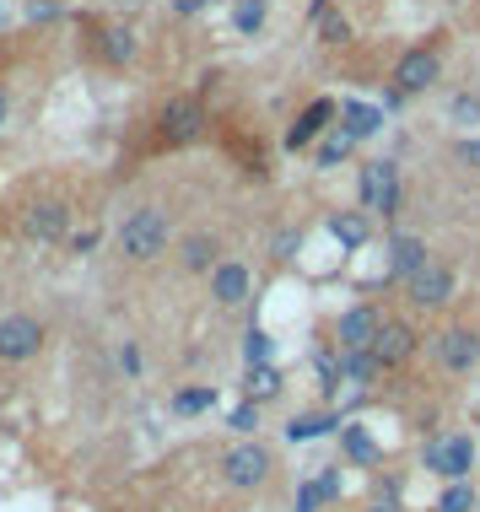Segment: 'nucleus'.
<instances>
[{"label":"nucleus","instance_id":"1","mask_svg":"<svg viewBox=\"0 0 480 512\" xmlns=\"http://www.w3.org/2000/svg\"><path fill=\"white\" fill-rule=\"evenodd\" d=\"M114 243H119V259H125V265H157L173 243V216L162 211V205H141V211H130L119 221Z\"/></svg>","mask_w":480,"mask_h":512},{"label":"nucleus","instance_id":"2","mask_svg":"<svg viewBox=\"0 0 480 512\" xmlns=\"http://www.w3.org/2000/svg\"><path fill=\"white\" fill-rule=\"evenodd\" d=\"M270 475H276V453H270L259 437H243L222 453V480L232 491H265Z\"/></svg>","mask_w":480,"mask_h":512},{"label":"nucleus","instance_id":"3","mask_svg":"<svg viewBox=\"0 0 480 512\" xmlns=\"http://www.w3.org/2000/svg\"><path fill=\"white\" fill-rule=\"evenodd\" d=\"M200 135H205V103L195 92H178V98H168L157 108V146L184 151V146H195Z\"/></svg>","mask_w":480,"mask_h":512},{"label":"nucleus","instance_id":"4","mask_svg":"<svg viewBox=\"0 0 480 512\" xmlns=\"http://www.w3.org/2000/svg\"><path fill=\"white\" fill-rule=\"evenodd\" d=\"M405 297H410V308H416V313H443L448 302L459 297V275H454V265L432 254L427 265H421V270L405 281Z\"/></svg>","mask_w":480,"mask_h":512},{"label":"nucleus","instance_id":"5","mask_svg":"<svg viewBox=\"0 0 480 512\" xmlns=\"http://www.w3.org/2000/svg\"><path fill=\"white\" fill-rule=\"evenodd\" d=\"M44 340H49L44 318H33V313H6V318H0V367L33 362V356L44 351Z\"/></svg>","mask_w":480,"mask_h":512},{"label":"nucleus","instance_id":"6","mask_svg":"<svg viewBox=\"0 0 480 512\" xmlns=\"http://www.w3.org/2000/svg\"><path fill=\"white\" fill-rule=\"evenodd\" d=\"M356 195H362V211H373V216H394V211H400V168H394L389 157L362 162Z\"/></svg>","mask_w":480,"mask_h":512},{"label":"nucleus","instance_id":"7","mask_svg":"<svg viewBox=\"0 0 480 512\" xmlns=\"http://www.w3.org/2000/svg\"><path fill=\"white\" fill-rule=\"evenodd\" d=\"M437 362H443L448 378H470V372L480 367V329L448 324L443 335H437Z\"/></svg>","mask_w":480,"mask_h":512},{"label":"nucleus","instance_id":"8","mask_svg":"<svg viewBox=\"0 0 480 512\" xmlns=\"http://www.w3.org/2000/svg\"><path fill=\"white\" fill-rule=\"evenodd\" d=\"M421 459L437 480H470L475 469V442L470 437H432L427 448H421Z\"/></svg>","mask_w":480,"mask_h":512},{"label":"nucleus","instance_id":"9","mask_svg":"<svg viewBox=\"0 0 480 512\" xmlns=\"http://www.w3.org/2000/svg\"><path fill=\"white\" fill-rule=\"evenodd\" d=\"M416 351H421V329L410 324V318H383V329H378V340H373V356L383 362V372L405 367Z\"/></svg>","mask_w":480,"mask_h":512},{"label":"nucleus","instance_id":"10","mask_svg":"<svg viewBox=\"0 0 480 512\" xmlns=\"http://www.w3.org/2000/svg\"><path fill=\"white\" fill-rule=\"evenodd\" d=\"M378 329H383V313L373 302H356V308L335 318V351H373Z\"/></svg>","mask_w":480,"mask_h":512},{"label":"nucleus","instance_id":"11","mask_svg":"<svg viewBox=\"0 0 480 512\" xmlns=\"http://www.w3.org/2000/svg\"><path fill=\"white\" fill-rule=\"evenodd\" d=\"M65 227H71V205L65 200H33L22 211L27 243H65Z\"/></svg>","mask_w":480,"mask_h":512},{"label":"nucleus","instance_id":"12","mask_svg":"<svg viewBox=\"0 0 480 512\" xmlns=\"http://www.w3.org/2000/svg\"><path fill=\"white\" fill-rule=\"evenodd\" d=\"M205 281H211V302H216V308H243V302L254 297V270L238 265V259H222Z\"/></svg>","mask_w":480,"mask_h":512},{"label":"nucleus","instance_id":"13","mask_svg":"<svg viewBox=\"0 0 480 512\" xmlns=\"http://www.w3.org/2000/svg\"><path fill=\"white\" fill-rule=\"evenodd\" d=\"M432 259V248L416 238V232H394L389 238V270H383V286H405L410 275Z\"/></svg>","mask_w":480,"mask_h":512},{"label":"nucleus","instance_id":"14","mask_svg":"<svg viewBox=\"0 0 480 512\" xmlns=\"http://www.w3.org/2000/svg\"><path fill=\"white\" fill-rule=\"evenodd\" d=\"M437 76H443L437 49H405L400 65H394V87H400V92H427Z\"/></svg>","mask_w":480,"mask_h":512},{"label":"nucleus","instance_id":"15","mask_svg":"<svg viewBox=\"0 0 480 512\" xmlns=\"http://www.w3.org/2000/svg\"><path fill=\"white\" fill-rule=\"evenodd\" d=\"M222 265V238L216 232H184L178 238V270L184 275H211Z\"/></svg>","mask_w":480,"mask_h":512},{"label":"nucleus","instance_id":"16","mask_svg":"<svg viewBox=\"0 0 480 512\" xmlns=\"http://www.w3.org/2000/svg\"><path fill=\"white\" fill-rule=\"evenodd\" d=\"M335 114H340V108L329 103V98H319V103H308L303 114H297V124H292V130H286V146H292V151H303V146H313V141H319V135L329 130V119H335Z\"/></svg>","mask_w":480,"mask_h":512},{"label":"nucleus","instance_id":"17","mask_svg":"<svg viewBox=\"0 0 480 512\" xmlns=\"http://www.w3.org/2000/svg\"><path fill=\"white\" fill-rule=\"evenodd\" d=\"M340 426H346V410H308L286 421V442H319L329 432H340Z\"/></svg>","mask_w":480,"mask_h":512},{"label":"nucleus","instance_id":"18","mask_svg":"<svg viewBox=\"0 0 480 512\" xmlns=\"http://www.w3.org/2000/svg\"><path fill=\"white\" fill-rule=\"evenodd\" d=\"M340 453H346V464H356V469H373L378 459H383V448L373 442V432L367 426H340Z\"/></svg>","mask_w":480,"mask_h":512},{"label":"nucleus","instance_id":"19","mask_svg":"<svg viewBox=\"0 0 480 512\" xmlns=\"http://www.w3.org/2000/svg\"><path fill=\"white\" fill-rule=\"evenodd\" d=\"M340 124H346L351 141H367V135H378V130H383V108L346 98V103H340Z\"/></svg>","mask_w":480,"mask_h":512},{"label":"nucleus","instance_id":"20","mask_svg":"<svg viewBox=\"0 0 480 512\" xmlns=\"http://www.w3.org/2000/svg\"><path fill=\"white\" fill-rule=\"evenodd\" d=\"M383 378V362L373 351H340V383H356V389H373Z\"/></svg>","mask_w":480,"mask_h":512},{"label":"nucleus","instance_id":"21","mask_svg":"<svg viewBox=\"0 0 480 512\" xmlns=\"http://www.w3.org/2000/svg\"><path fill=\"white\" fill-rule=\"evenodd\" d=\"M168 410L173 415H205V410H216V383H189V389H178L168 399Z\"/></svg>","mask_w":480,"mask_h":512},{"label":"nucleus","instance_id":"22","mask_svg":"<svg viewBox=\"0 0 480 512\" xmlns=\"http://www.w3.org/2000/svg\"><path fill=\"white\" fill-rule=\"evenodd\" d=\"M243 394H249L254 405H265V399H276V394H281V367H276V362H265V367H249V372H243Z\"/></svg>","mask_w":480,"mask_h":512},{"label":"nucleus","instance_id":"23","mask_svg":"<svg viewBox=\"0 0 480 512\" xmlns=\"http://www.w3.org/2000/svg\"><path fill=\"white\" fill-rule=\"evenodd\" d=\"M329 232H335V243L340 248H362L373 232H367V216H356V211H340V216H329Z\"/></svg>","mask_w":480,"mask_h":512},{"label":"nucleus","instance_id":"24","mask_svg":"<svg viewBox=\"0 0 480 512\" xmlns=\"http://www.w3.org/2000/svg\"><path fill=\"white\" fill-rule=\"evenodd\" d=\"M103 60L108 65H130L135 60V33L130 27H103Z\"/></svg>","mask_w":480,"mask_h":512},{"label":"nucleus","instance_id":"25","mask_svg":"<svg viewBox=\"0 0 480 512\" xmlns=\"http://www.w3.org/2000/svg\"><path fill=\"white\" fill-rule=\"evenodd\" d=\"M432 512H475V486H470V480H448Z\"/></svg>","mask_w":480,"mask_h":512},{"label":"nucleus","instance_id":"26","mask_svg":"<svg viewBox=\"0 0 480 512\" xmlns=\"http://www.w3.org/2000/svg\"><path fill=\"white\" fill-rule=\"evenodd\" d=\"M351 151H356V141H351L346 130H335V135H329V141L319 146V157H313V162H319V168H340V162H346Z\"/></svg>","mask_w":480,"mask_h":512},{"label":"nucleus","instance_id":"27","mask_svg":"<svg viewBox=\"0 0 480 512\" xmlns=\"http://www.w3.org/2000/svg\"><path fill=\"white\" fill-rule=\"evenodd\" d=\"M270 356H276V340H270L265 329H249V335H243V362H249V367H265Z\"/></svg>","mask_w":480,"mask_h":512},{"label":"nucleus","instance_id":"28","mask_svg":"<svg viewBox=\"0 0 480 512\" xmlns=\"http://www.w3.org/2000/svg\"><path fill=\"white\" fill-rule=\"evenodd\" d=\"M232 22H238V33H259V27H265V0H238Z\"/></svg>","mask_w":480,"mask_h":512},{"label":"nucleus","instance_id":"29","mask_svg":"<svg viewBox=\"0 0 480 512\" xmlns=\"http://www.w3.org/2000/svg\"><path fill=\"white\" fill-rule=\"evenodd\" d=\"M227 426H232L238 437H254V432H259V405H254V399H243V405L227 415Z\"/></svg>","mask_w":480,"mask_h":512},{"label":"nucleus","instance_id":"30","mask_svg":"<svg viewBox=\"0 0 480 512\" xmlns=\"http://www.w3.org/2000/svg\"><path fill=\"white\" fill-rule=\"evenodd\" d=\"M319 507H329V496L319 486V475H313V480H303V491H297V512H319Z\"/></svg>","mask_w":480,"mask_h":512},{"label":"nucleus","instance_id":"31","mask_svg":"<svg viewBox=\"0 0 480 512\" xmlns=\"http://www.w3.org/2000/svg\"><path fill=\"white\" fill-rule=\"evenodd\" d=\"M297 248H303V232L286 227V232H276V243H270V259H281V265H286V259L297 254Z\"/></svg>","mask_w":480,"mask_h":512},{"label":"nucleus","instance_id":"32","mask_svg":"<svg viewBox=\"0 0 480 512\" xmlns=\"http://www.w3.org/2000/svg\"><path fill=\"white\" fill-rule=\"evenodd\" d=\"M119 367H125L130 378H141V345H135V340H125V345H119Z\"/></svg>","mask_w":480,"mask_h":512},{"label":"nucleus","instance_id":"33","mask_svg":"<svg viewBox=\"0 0 480 512\" xmlns=\"http://www.w3.org/2000/svg\"><path fill=\"white\" fill-rule=\"evenodd\" d=\"M351 38V22L346 17H324V44H346Z\"/></svg>","mask_w":480,"mask_h":512},{"label":"nucleus","instance_id":"34","mask_svg":"<svg viewBox=\"0 0 480 512\" xmlns=\"http://www.w3.org/2000/svg\"><path fill=\"white\" fill-rule=\"evenodd\" d=\"M454 119L459 124H480V98H454Z\"/></svg>","mask_w":480,"mask_h":512},{"label":"nucleus","instance_id":"35","mask_svg":"<svg viewBox=\"0 0 480 512\" xmlns=\"http://www.w3.org/2000/svg\"><path fill=\"white\" fill-rule=\"evenodd\" d=\"M319 486H324V496H329V502H340V464H324Z\"/></svg>","mask_w":480,"mask_h":512},{"label":"nucleus","instance_id":"36","mask_svg":"<svg viewBox=\"0 0 480 512\" xmlns=\"http://www.w3.org/2000/svg\"><path fill=\"white\" fill-rule=\"evenodd\" d=\"M27 17H33V22H49V17H54V0H33V6H27Z\"/></svg>","mask_w":480,"mask_h":512},{"label":"nucleus","instance_id":"37","mask_svg":"<svg viewBox=\"0 0 480 512\" xmlns=\"http://www.w3.org/2000/svg\"><path fill=\"white\" fill-rule=\"evenodd\" d=\"M459 162H470V168H480V141H459Z\"/></svg>","mask_w":480,"mask_h":512},{"label":"nucleus","instance_id":"38","mask_svg":"<svg viewBox=\"0 0 480 512\" xmlns=\"http://www.w3.org/2000/svg\"><path fill=\"white\" fill-rule=\"evenodd\" d=\"M71 248H76V254H92V248H98V232H76Z\"/></svg>","mask_w":480,"mask_h":512},{"label":"nucleus","instance_id":"39","mask_svg":"<svg viewBox=\"0 0 480 512\" xmlns=\"http://www.w3.org/2000/svg\"><path fill=\"white\" fill-rule=\"evenodd\" d=\"M0 124H6V87H0Z\"/></svg>","mask_w":480,"mask_h":512},{"label":"nucleus","instance_id":"40","mask_svg":"<svg viewBox=\"0 0 480 512\" xmlns=\"http://www.w3.org/2000/svg\"><path fill=\"white\" fill-rule=\"evenodd\" d=\"M373 512H400V507H394V502H383V507H373Z\"/></svg>","mask_w":480,"mask_h":512},{"label":"nucleus","instance_id":"41","mask_svg":"<svg viewBox=\"0 0 480 512\" xmlns=\"http://www.w3.org/2000/svg\"><path fill=\"white\" fill-rule=\"evenodd\" d=\"M173 6H178V0H173Z\"/></svg>","mask_w":480,"mask_h":512}]
</instances>
